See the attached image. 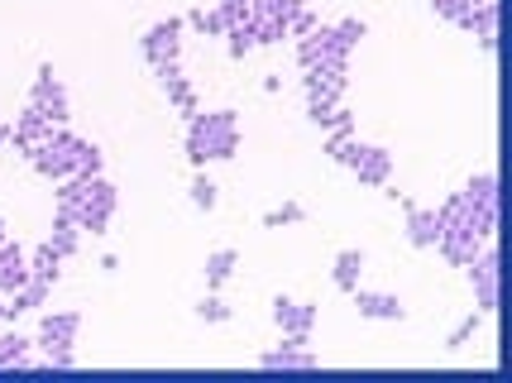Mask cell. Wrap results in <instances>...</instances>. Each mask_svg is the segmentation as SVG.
I'll list each match as a JSON object with an SVG mask.
<instances>
[{"instance_id":"obj_1","label":"cell","mask_w":512,"mask_h":383,"mask_svg":"<svg viewBox=\"0 0 512 383\" xmlns=\"http://www.w3.org/2000/svg\"><path fill=\"white\" fill-rule=\"evenodd\" d=\"M115 187L101 173L96 178H82V173H72V178L58 182V211L77 221V230H91V235H101V230L111 226L115 216Z\"/></svg>"},{"instance_id":"obj_2","label":"cell","mask_w":512,"mask_h":383,"mask_svg":"<svg viewBox=\"0 0 512 383\" xmlns=\"http://www.w3.org/2000/svg\"><path fill=\"white\" fill-rule=\"evenodd\" d=\"M235 154H240V115L235 111H197L187 120V158L197 168Z\"/></svg>"},{"instance_id":"obj_3","label":"cell","mask_w":512,"mask_h":383,"mask_svg":"<svg viewBox=\"0 0 512 383\" xmlns=\"http://www.w3.org/2000/svg\"><path fill=\"white\" fill-rule=\"evenodd\" d=\"M326 154H331L335 163H345V168H350L359 182H369V187H388V178H393V154L379 149V144H359L355 135H331L326 139Z\"/></svg>"},{"instance_id":"obj_4","label":"cell","mask_w":512,"mask_h":383,"mask_svg":"<svg viewBox=\"0 0 512 383\" xmlns=\"http://www.w3.org/2000/svg\"><path fill=\"white\" fill-rule=\"evenodd\" d=\"M72 130H67V125H53V130H48V139H39V144H34V149H29V168H34V173H44L48 182H63V178H72V173H77V163H72Z\"/></svg>"},{"instance_id":"obj_5","label":"cell","mask_w":512,"mask_h":383,"mask_svg":"<svg viewBox=\"0 0 512 383\" xmlns=\"http://www.w3.org/2000/svg\"><path fill=\"white\" fill-rule=\"evenodd\" d=\"M350 53H355V48L340 44L335 24H316L312 34H302V39H297V63H302V72H307V68L345 72V68H350Z\"/></svg>"},{"instance_id":"obj_6","label":"cell","mask_w":512,"mask_h":383,"mask_svg":"<svg viewBox=\"0 0 512 383\" xmlns=\"http://www.w3.org/2000/svg\"><path fill=\"white\" fill-rule=\"evenodd\" d=\"M182 29L187 24L178 15H168V20H158L144 39H139V53H144V63L158 68V63H182Z\"/></svg>"},{"instance_id":"obj_7","label":"cell","mask_w":512,"mask_h":383,"mask_svg":"<svg viewBox=\"0 0 512 383\" xmlns=\"http://www.w3.org/2000/svg\"><path fill=\"white\" fill-rule=\"evenodd\" d=\"M29 106L44 115V120H53V125H67V115H72V106H67V87L58 82V72H53V63H44L39 68V77H34V87H29Z\"/></svg>"},{"instance_id":"obj_8","label":"cell","mask_w":512,"mask_h":383,"mask_svg":"<svg viewBox=\"0 0 512 383\" xmlns=\"http://www.w3.org/2000/svg\"><path fill=\"white\" fill-rule=\"evenodd\" d=\"M77 331H82V312H48L39 321V350L44 355H72V345H77Z\"/></svg>"},{"instance_id":"obj_9","label":"cell","mask_w":512,"mask_h":383,"mask_svg":"<svg viewBox=\"0 0 512 383\" xmlns=\"http://www.w3.org/2000/svg\"><path fill=\"white\" fill-rule=\"evenodd\" d=\"M465 269H469V283H474V297H479V312L489 316L498 307V249L484 245Z\"/></svg>"},{"instance_id":"obj_10","label":"cell","mask_w":512,"mask_h":383,"mask_svg":"<svg viewBox=\"0 0 512 383\" xmlns=\"http://www.w3.org/2000/svg\"><path fill=\"white\" fill-rule=\"evenodd\" d=\"M388 197H393V202H402V211H407V240H412L417 249H436V240H441L436 206H417L412 197H402L398 187H388Z\"/></svg>"},{"instance_id":"obj_11","label":"cell","mask_w":512,"mask_h":383,"mask_svg":"<svg viewBox=\"0 0 512 383\" xmlns=\"http://www.w3.org/2000/svg\"><path fill=\"white\" fill-rule=\"evenodd\" d=\"M273 321L288 340H307L312 345V326H316V307L312 302H292V297H278L273 302Z\"/></svg>"},{"instance_id":"obj_12","label":"cell","mask_w":512,"mask_h":383,"mask_svg":"<svg viewBox=\"0 0 512 383\" xmlns=\"http://www.w3.org/2000/svg\"><path fill=\"white\" fill-rule=\"evenodd\" d=\"M154 72H158V87L168 91V101H173V106H178V111L192 120L201 106H197V91H192V82L182 77V63H158Z\"/></svg>"},{"instance_id":"obj_13","label":"cell","mask_w":512,"mask_h":383,"mask_svg":"<svg viewBox=\"0 0 512 383\" xmlns=\"http://www.w3.org/2000/svg\"><path fill=\"white\" fill-rule=\"evenodd\" d=\"M24 283H29V254L15 240H5V249H0V297L20 293Z\"/></svg>"},{"instance_id":"obj_14","label":"cell","mask_w":512,"mask_h":383,"mask_svg":"<svg viewBox=\"0 0 512 383\" xmlns=\"http://www.w3.org/2000/svg\"><path fill=\"white\" fill-rule=\"evenodd\" d=\"M48 130H53V120H44L34 106H24V111L15 115V125H10V139H15V149H20V154H29L39 139H48Z\"/></svg>"},{"instance_id":"obj_15","label":"cell","mask_w":512,"mask_h":383,"mask_svg":"<svg viewBox=\"0 0 512 383\" xmlns=\"http://www.w3.org/2000/svg\"><path fill=\"white\" fill-rule=\"evenodd\" d=\"M355 307L359 316H369V321H402L407 307H402L393 293H369V288H355Z\"/></svg>"},{"instance_id":"obj_16","label":"cell","mask_w":512,"mask_h":383,"mask_svg":"<svg viewBox=\"0 0 512 383\" xmlns=\"http://www.w3.org/2000/svg\"><path fill=\"white\" fill-rule=\"evenodd\" d=\"M259 364H264V369H316L321 360L307 350V340H288V336H283V350H268Z\"/></svg>"},{"instance_id":"obj_17","label":"cell","mask_w":512,"mask_h":383,"mask_svg":"<svg viewBox=\"0 0 512 383\" xmlns=\"http://www.w3.org/2000/svg\"><path fill=\"white\" fill-rule=\"evenodd\" d=\"M460 29H469L479 39V48L493 53V44H498V5H474L465 20H460Z\"/></svg>"},{"instance_id":"obj_18","label":"cell","mask_w":512,"mask_h":383,"mask_svg":"<svg viewBox=\"0 0 512 383\" xmlns=\"http://www.w3.org/2000/svg\"><path fill=\"white\" fill-rule=\"evenodd\" d=\"M29 278H39V283H48V288L63 278V254L48 245V240L34 249V254H29Z\"/></svg>"},{"instance_id":"obj_19","label":"cell","mask_w":512,"mask_h":383,"mask_svg":"<svg viewBox=\"0 0 512 383\" xmlns=\"http://www.w3.org/2000/svg\"><path fill=\"white\" fill-rule=\"evenodd\" d=\"M359 273H364V254H359V249H340V254H335V269H331L335 288H340V293H355Z\"/></svg>"},{"instance_id":"obj_20","label":"cell","mask_w":512,"mask_h":383,"mask_svg":"<svg viewBox=\"0 0 512 383\" xmlns=\"http://www.w3.org/2000/svg\"><path fill=\"white\" fill-rule=\"evenodd\" d=\"M48 245L58 249L63 259H72V254H77V245H82V230H77V221L58 211V216H53V235H48Z\"/></svg>"},{"instance_id":"obj_21","label":"cell","mask_w":512,"mask_h":383,"mask_svg":"<svg viewBox=\"0 0 512 383\" xmlns=\"http://www.w3.org/2000/svg\"><path fill=\"white\" fill-rule=\"evenodd\" d=\"M29 345L34 340H24L20 331H5L0 336V369H29Z\"/></svg>"},{"instance_id":"obj_22","label":"cell","mask_w":512,"mask_h":383,"mask_svg":"<svg viewBox=\"0 0 512 383\" xmlns=\"http://www.w3.org/2000/svg\"><path fill=\"white\" fill-rule=\"evenodd\" d=\"M235 264H240V254H235V249H216V254H206V288H221V283H230Z\"/></svg>"},{"instance_id":"obj_23","label":"cell","mask_w":512,"mask_h":383,"mask_svg":"<svg viewBox=\"0 0 512 383\" xmlns=\"http://www.w3.org/2000/svg\"><path fill=\"white\" fill-rule=\"evenodd\" d=\"M72 163H77L82 178H96V173H101V149H96L91 139H72Z\"/></svg>"},{"instance_id":"obj_24","label":"cell","mask_w":512,"mask_h":383,"mask_svg":"<svg viewBox=\"0 0 512 383\" xmlns=\"http://www.w3.org/2000/svg\"><path fill=\"white\" fill-rule=\"evenodd\" d=\"M182 24H192L197 34H211V39H221V34H225V20H221V10H216V5H211V10H206V5H201V10H192Z\"/></svg>"},{"instance_id":"obj_25","label":"cell","mask_w":512,"mask_h":383,"mask_svg":"<svg viewBox=\"0 0 512 383\" xmlns=\"http://www.w3.org/2000/svg\"><path fill=\"white\" fill-rule=\"evenodd\" d=\"M216 202H221V197H216V182L206 178V173H197V178H192V206H197V211H216Z\"/></svg>"},{"instance_id":"obj_26","label":"cell","mask_w":512,"mask_h":383,"mask_svg":"<svg viewBox=\"0 0 512 383\" xmlns=\"http://www.w3.org/2000/svg\"><path fill=\"white\" fill-rule=\"evenodd\" d=\"M254 5H259V0H216L225 29H230V24H240V20H249V15H254Z\"/></svg>"},{"instance_id":"obj_27","label":"cell","mask_w":512,"mask_h":383,"mask_svg":"<svg viewBox=\"0 0 512 383\" xmlns=\"http://www.w3.org/2000/svg\"><path fill=\"white\" fill-rule=\"evenodd\" d=\"M302 216H307V211H302L297 202H283V206H273V211L264 216V226H297Z\"/></svg>"},{"instance_id":"obj_28","label":"cell","mask_w":512,"mask_h":383,"mask_svg":"<svg viewBox=\"0 0 512 383\" xmlns=\"http://www.w3.org/2000/svg\"><path fill=\"white\" fill-rule=\"evenodd\" d=\"M431 10H436V15H441V20H465L469 10H474V0H431Z\"/></svg>"},{"instance_id":"obj_29","label":"cell","mask_w":512,"mask_h":383,"mask_svg":"<svg viewBox=\"0 0 512 383\" xmlns=\"http://www.w3.org/2000/svg\"><path fill=\"white\" fill-rule=\"evenodd\" d=\"M316 24H321V20H316V10H312V5H302V10H297V15L288 20V39H302V34H312Z\"/></svg>"},{"instance_id":"obj_30","label":"cell","mask_w":512,"mask_h":383,"mask_svg":"<svg viewBox=\"0 0 512 383\" xmlns=\"http://www.w3.org/2000/svg\"><path fill=\"white\" fill-rule=\"evenodd\" d=\"M479 321H484V312H469L465 321H460V326H455V331H450V340H446L450 350H460V345H465V340L474 336V331H479Z\"/></svg>"},{"instance_id":"obj_31","label":"cell","mask_w":512,"mask_h":383,"mask_svg":"<svg viewBox=\"0 0 512 383\" xmlns=\"http://www.w3.org/2000/svg\"><path fill=\"white\" fill-rule=\"evenodd\" d=\"M335 34H340V44H345V48H355L359 39L369 34V24H364V20H340V24H335Z\"/></svg>"},{"instance_id":"obj_32","label":"cell","mask_w":512,"mask_h":383,"mask_svg":"<svg viewBox=\"0 0 512 383\" xmlns=\"http://www.w3.org/2000/svg\"><path fill=\"white\" fill-rule=\"evenodd\" d=\"M197 316H201V321H230V307H225L221 297H201Z\"/></svg>"},{"instance_id":"obj_33","label":"cell","mask_w":512,"mask_h":383,"mask_svg":"<svg viewBox=\"0 0 512 383\" xmlns=\"http://www.w3.org/2000/svg\"><path fill=\"white\" fill-rule=\"evenodd\" d=\"M5 139H10V125H0V144H5Z\"/></svg>"},{"instance_id":"obj_34","label":"cell","mask_w":512,"mask_h":383,"mask_svg":"<svg viewBox=\"0 0 512 383\" xmlns=\"http://www.w3.org/2000/svg\"><path fill=\"white\" fill-rule=\"evenodd\" d=\"M474 5H498V0H474Z\"/></svg>"},{"instance_id":"obj_35","label":"cell","mask_w":512,"mask_h":383,"mask_svg":"<svg viewBox=\"0 0 512 383\" xmlns=\"http://www.w3.org/2000/svg\"><path fill=\"white\" fill-rule=\"evenodd\" d=\"M0 240H5V221H0Z\"/></svg>"},{"instance_id":"obj_36","label":"cell","mask_w":512,"mask_h":383,"mask_svg":"<svg viewBox=\"0 0 512 383\" xmlns=\"http://www.w3.org/2000/svg\"><path fill=\"white\" fill-rule=\"evenodd\" d=\"M5 240H10V235H5ZM5 240H0V249H5Z\"/></svg>"},{"instance_id":"obj_37","label":"cell","mask_w":512,"mask_h":383,"mask_svg":"<svg viewBox=\"0 0 512 383\" xmlns=\"http://www.w3.org/2000/svg\"><path fill=\"white\" fill-rule=\"evenodd\" d=\"M0 302H5V297H0Z\"/></svg>"}]
</instances>
